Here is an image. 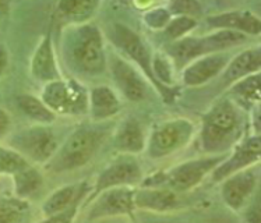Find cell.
<instances>
[{
  "label": "cell",
  "mask_w": 261,
  "mask_h": 223,
  "mask_svg": "<svg viewBox=\"0 0 261 223\" xmlns=\"http://www.w3.org/2000/svg\"><path fill=\"white\" fill-rule=\"evenodd\" d=\"M219 160H221L219 158H213V159H198L183 163L172 170L171 175L168 176V183L173 190H180V191L189 190L203 180L204 176L213 168H215Z\"/></svg>",
  "instance_id": "9"
},
{
  "label": "cell",
  "mask_w": 261,
  "mask_h": 223,
  "mask_svg": "<svg viewBox=\"0 0 261 223\" xmlns=\"http://www.w3.org/2000/svg\"><path fill=\"white\" fill-rule=\"evenodd\" d=\"M14 183H16V191L21 198L34 196L35 192L39 191L42 186V177L37 170L25 168L21 172L14 175Z\"/></svg>",
  "instance_id": "26"
},
{
  "label": "cell",
  "mask_w": 261,
  "mask_h": 223,
  "mask_svg": "<svg viewBox=\"0 0 261 223\" xmlns=\"http://www.w3.org/2000/svg\"><path fill=\"white\" fill-rule=\"evenodd\" d=\"M196 25L197 22L192 17L179 16L173 20H169V22L166 24V34L172 39H180V38L183 39V35L192 31Z\"/></svg>",
  "instance_id": "28"
},
{
  "label": "cell",
  "mask_w": 261,
  "mask_h": 223,
  "mask_svg": "<svg viewBox=\"0 0 261 223\" xmlns=\"http://www.w3.org/2000/svg\"><path fill=\"white\" fill-rule=\"evenodd\" d=\"M261 66V52L258 48L247 49L232 59L225 67L224 85H230L251 74H257Z\"/></svg>",
  "instance_id": "15"
},
{
  "label": "cell",
  "mask_w": 261,
  "mask_h": 223,
  "mask_svg": "<svg viewBox=\"0 0 261 223\" xmlns=\"http://www.w3.org/2000/svg\"><path fill=\"white\" fill-rule=\"evenodd\" d=\"M111 70L117 88L122 91L128 101L139 102L144 99L147 95V85L130 64L120 58H113Z\"/></svg>",
  "instance_id": "8"
},
{
  "label": "cell",
  "mask_w": 261,
  "mask_h": 223,
  "mask_svg": "<svg viewBox=\"0 0 261 223\" xmlns=\"http://www.w3.org/2000/svg\"><path fill=\"white\" fill-rule=\"evenodd\" d=\"M208 24L219 30H229L245 35H258L261 31L260 18L247 10L228 11L210 17Z\"/></svg>",
  "instance_id": "12"
},
{
  "label": "cell",
  "mask_w": 261,
  "mask_h": 223,
  "mask_svg": "<svg viewBox=\"0 0 261 223\" xmlns=\"http://www.w3.org/2000/svg\"><path fill=\"white\" fill-rule=\"evenodd\" d=\"M86 186H66L59 188L58 191L54 192L49 197L46 202L43 204V212L48 216L56 215L59 212H63L67 208H70L75 201H79L81 198V194L84 192Z\"/></svg>",
  "instance_id": "19"
},
{
  "label": "cell",
  "mask_w": 261,
  "mask_h": 223,
  "mask_svg": "<svg viewBox=\"0 0 261 223\" xmlns=\"http://www.w3.org/2000/svg\"><path fill=\"white\" fill-rule=\"evenodd\" d=\"M41 101L54 113L62 115L81 113L88 106V96L80 85L60 78L45 85Z\"/></svg>",
  "instance_id": "1"
},
{
  "label": "cell",
  "mask_w": 261,
  "mask_h": 223,
  "mask_svg": "<svg viewBox=\"0 0 261 223\" xmlns=\"http://www.w3.org/2000/svg\"><path fill=\"white\" fill-rule=\"evenodd\" d=\"M31 73L35 80L45 81L46 84L50 81L59 80V71L56 67L54 48H52L50 32L45 35L32 56Z\"/></svg>",
  "instance_id": "14"
},
{
  "label": "cell",
  "mask_w": 261,
  "mask_h": 223,
  "mask_svg": "<svg viewBox=\"0 0 261 223\" xmlns=\"http://www.w3.org/2000/svg\"><path fill=\"white\" fill-rule=\"evenodd\" d=\"M177 204V197L172 190H143L134 197V205L152 211H169Z\"/></svg>",
  "instance_id": "18"
},
{
  "label": "cell",
  "mask_w": 261,
  "mask_h": 223,
  "mask_svg": "<svg viewBox=\"0 0 261 223\" xmlns=\"http://www.w3.org/2000/svg\"><path fill=\"white\" fill-rule=\"evenodd\" d=\"M88 107L95 119H108L116 115L120 109V102L115 91L105 85H98L90 91Z\"/></svg>",
  "instance_id": "17"
},
{
  "label": "cell",
  "mask_w": 261,
  "mask_h": 223,
  "mask_svg": "<svg viewBox=\"0 0 261 223\" xmlns=\"http://www.w3.org/2000/svg\"><path fill=\"white\" fill-rule=\"evenodd\" d=\"M192 124L187 120H173L164 123L152 135V151L155 155H165L180 147L189 137Z\"/></svg>",
  "instance_id": "11"
},
{
  "label": "cell",
  "mask_w": 261,
  "mask_h": 223,
  "mask_svg": "<svg viewBox=\"0 0 261 223\" xmlns=\"http://www.w3.org/2000/svg\"><path fill=\"white\" fill-rule=\"evenodd\" d=\"M18 107L21 109L30 119L45 124L55 120V113L49 109L41 99L34 95H20L17 98Z\"/></svg>",
  "instance_id": "23"
},
{
  "label": "cell",
  "mask_w": 261,
  "mask_h": 223,
  "mask_svg": "<svg viewBox=\"0 0 261 223\" xmlns=\"http://www.w3.org/2000/svg\"><path fill=\"white\" fill-rule=\"evenodd\" d=\"M96 2H60L59 10L67 20L74 22H84L95 13Z\"/></svg>",
  "instance_id": "24"
},
{
  "label": "cell",
  "mask_w": 261,
  "mask_h": 223,
  "mask_svg": "<svg viewBox=\"0 0 261 223\" xmlns=\"http://www.w3.org/2000/svg\"><path fill=\"white\" fill-rule=\"evenodd\" d=\"M169 22V13L164 9H158V10H151V13L147 14V24L149 27L160 28L164 27Z\"/></svg>",
  "instance_id": "29"
},
{
  "label": "cell",
  "mask_w": 261,
  "mask_h": 223,
  "mask_svg": "<svg viewBox=\"0 0 261 223\" xmlns=\"http://www.w3.org/2000/svg\"><path fill=\"white\" fill-rule=\"evenodd\" d=\"M102 141V133L96 130L75 131L64 144L58 160V170H73L84 166L94 156Z\"/></svg>",
  "instance_id": "2"
},
{
  "label": "cell",
  "mask_w": 261,
  "mask_h": 223,
  "mask_svg": "<svg viewBox=\"0 0 261 223\" xmlns=\"http://www.w3.org/2000/svg\"><path fill=\"white\" fill-rule=\"evenodd\" d=\"M172 10L175 13H179L180 16L190 17L193 14H198L200 7L196 2H176L172 5Z\"/></svg>",
  "instance_id": "31"
},
{
  "label": "cell",
  "mask_w": 261,
  "mask_h": 223,
  "mask_svg": "<svg viewBox=\"0 0 261 223\" xmlns=\"http://www.w3.org/2000/svg\"><path fill=\"white\" fill-rule=\"evenodd\" d=\"M233 94L239 101L253 105L260 101V75L251 74L233 84Z\"/></svg>",
  "instance_id": "25"
},
{
  "label": "cell",
  "mask_w": 261,
  "mask_h": 223,
  "mask_svg": "<svg viewBox=\"0 0 261 223\" xmlns=\"http://www.w3.org/2000/svg\"><path fill=\"white\" fill-rule=\"evenodd\" d=\"M111 37H112L113 42L116 43L124 53L128 54L136 63L139 64L145 74L152 80L154 84L160 85L154 78V74H152V63H151V56H149L148 49H147L144 42L141 41V38L136 32L132 31L130 28L116 24L113 27L112 32H111ZM161 88H162V85H161Z\"/></svg>",
  "instance_id": "5"
},
{
  "label": "cell",
  "mask_w": 261,
  "mask_h": 223,
  "mask_svg": "<svg viewBox=\"0 0 261 223\" xmlns=\"http://www.w3.org/2000/svg\"><path fill=\"white\" fill-rule=\"evenodd\" d=\"M25 168H28V162L21 155L11 149L0 148V173L17 175Z\"/></svg>",
  "instance_id": "27"
},
{
  "label": "cell",
  "mask_w": 261,
  "mask_h": 223,
  "mask_svg": "<svg viewBox=\"0 0 261 223\" xmlns=\"http://www.w3.org/2000/svg\"><path fill=\"white\" fill-rule=\"evenodd\" d=\"M140 179V168L133 160H122L103 170L98 177L95 194L111 190L113 187L132 184Z\"/></svg>",
  "instance_id": "13"
},
{
  "label": "cell",
  "mask_w": 261,
  "mask_h": 223,
  "mask_svg": "<svg viewBox=\"0 0 261 223\" xmlns=\"http://www.w3.org/2000/svg\"><path fill=\"white\" fill-rule=\"evenodd\" d=\"M79 201H75L73 205L70 208H67L66 211L63 212H59L56 215H52L48 220H45L43 223H71L73 222V219L75 216V212H77V205H79Z\"/></svg>",
  "instance_id": "30"
},
{
  "label": "cell",
  "mask_w": 261,
  "mask_h": 223,
  "mask_svg": "<svg viewBox=\"0 0 261 223\" xmlns=\"http://www.w3.org/2000/svg\"><path fill=\"white\" fill-rule=\"evenodd\" d=\"M7 62H9V56H7V50L5 46L0 45V75L3 74V71L7 67Z\"/></svg>",
  "instance_id": "33"
},
{
  "label": "cell",
  "mask_w": 261,
  "mask_h": 223,
  "mask_svg": "<svg viewBox=\"0 0 261 223\" xmlns=\"http://www.w3.org/2000/svg\"><path fill=\"white\" fill-rule=\"evenodd\" d=\"M238 113L229 101L219 102L205 116L204 144L207 147L217 148V145L228 140L233 130L238 127Z\"/></svg>",
  "instance_id": "4"
},
{
  "label": "cell",
  "mask_w": 261,
  "mask_h": 223,
  "mask_svg": "<svg viewBox=\"0 0 261 223\" xmlns=\"http://www.w3.org/2000/svg\"><path fill=\"white\" fill-rule=\"evenodd\" d=\"M229 60L225 54L213 53L196 59L183 71V82L189 87H198L213 80L215 75L224 71Z\"/></svg>",
  "instance_id": "7"
},
{
  "label": "cell",
  "mask_w": 261,
  "mask_h": 223,
  "mask_svg": "<svg viewBox=\"0 0 261 223\" xmlns=\"http://www.w3.org/2000/svg\"><path fill=\"white\" fill-rule=\"evenodd\" d=\"M77 66L84 73L99 74L105 69V50L102 37L96 28L86 27L77 39L73 50Z\"/></svg>",
  "instance_id": "3"
},
{
  "label": "cell",
  "mask_w": 261,
  "mask_h": 223,
  "mask_svg": "<svg viewBox=\"0 0 261 223\" xmlns=\"http://www.w3.org/2000/svg\"><path fill=\"white\" fill-rule=\"evenodd\" d=\"M31 209L21 198L0 200V223H30Z\"/></svg>",
  "instance_id": "21"
},
{
  "label": "cell",
  "mask_w": 261,
  "mask_h": 223,
  "mask_svg": "<svg viewBox=\"0 0 261 223\" xmlns=\"http://www.w3.org/2000/svg\"><path fill=\"white\" fill-rule=\"evenodd\" d=\"M134 192L130 188H113L107 190L105 194L92 207L90 219L124 215L133 211Z\"/></svg>",
  "instance_id": "10"
},
{
  "label": "cell",
  "mask_w": 261,
  "mask_h": 223,
  "mask_svg": "<svg viewBox=\"0 0 261 223\" xmlns=\"http://www.w3.org/2000/svg\"><path fill=\"white\" fill-rule=\"evenodd\" d=\"M258 156H260V138L254 137L249 140L226 165L219 168L218 173H215V177H225L243 166L250 165L258 159Z\"/></svg>",
  "instance_id": "20"
},
{
  "label": "cell",
  "mask_w": 261,
  "mask_h": 223,
  "mask_svg": "<svg viewBox=\"0 0 261 223\" xmlns=\"http://www.w3.org/2000/svg\"><path fill=\"white\" fill-rule=\"evenodd\" d=\"M117 145L124 152H139L144 147V135L137 120L128 119L119 131Z\"/></svg>",
  "instance_id": "22"
},
{
  "label": "cell",
  "mask_w": 261,
  "mask_h": 223,
  "mask_svg": "<svg viewBox=\"0 0 261 223\" xmlns=\"http://www.w3.org/2000/svg\"><path fill=\"white\" fill-rule=\"evenodd\" d=\"M249 223H260V218H258V211L254 209L249 216Z\"/></svg>",
  "instance_id": "34"
},
{
  "label": "cell",
  "mask_w": 261,
  "mask_h": 223,
  "mask_svg": "<svg viewBox=\"0 0 261 223\" xmlns=\"http://www.w3.org/2000/svg\"><path fill=\"white\" fill-rule=\"evenodd\" d=\"M10 128V117L7 112L0 107V138H3Z\"/></svg>",
  "instance_id": "32"
},
{
  "label": "cell",
  "mask_w": 261,
  "mask_h": 223,
  "mask_svg": "<svg viewBox=\"0 0 261 223\" xmlns=\"http://www.w3.org/2000/svg\"><path fill=\"white\" fill-rule=\"evenodd\" d=\"M14 143L24 154L38 162L49 159L58 147L54 133L42 126L28 128L14 140Z\"/></svg>",
  "instance_id": "6"
},
{
  "label": "cell",
  "mask_w": 261,
  "mask_h": 223,
  "mask_svg": "<svg viewBox=\"0 0 261 223\" xmlns=\"http://www.w3.org/2000/svg\"><path fill=\"white\" fill-rule=\"evenodd\" d=\"M256 187V176L253 172H238L225 181L222 196L232 209H239L250 197Z\"/></svg>",
  "instance_id": "16"
}]
</instances>
